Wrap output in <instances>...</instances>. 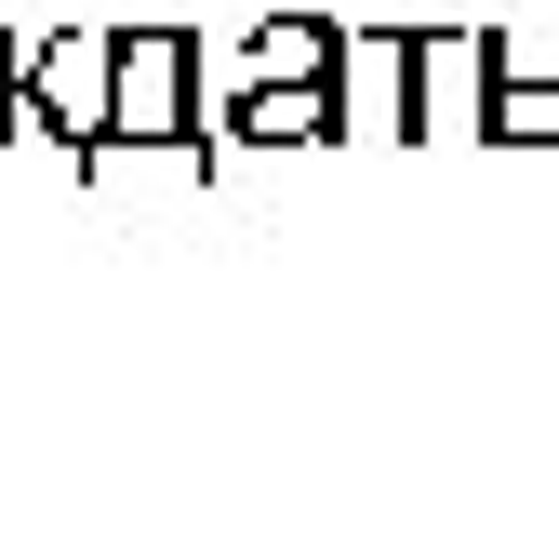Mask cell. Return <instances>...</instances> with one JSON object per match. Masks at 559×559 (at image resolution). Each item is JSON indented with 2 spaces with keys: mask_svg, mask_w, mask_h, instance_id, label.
Wrapping results in <instances>:
<instances>
[{
  "mask_svg": "<svg viewBox=\"0 0 559 559\" xmlns=\"http://www.w3.org/2000/svg\"><path fill=\"white\" fill-rule=\"evenodd\" d=\"M174 107H187V67H174V53H133V67H120V120L147 133V120H174Z\"/></svg>",
  "mask_w": 559,
  "mask_h": 559,
  "instance_id": "6da1fadb",
  "label": "cell"
}]
</instances>
